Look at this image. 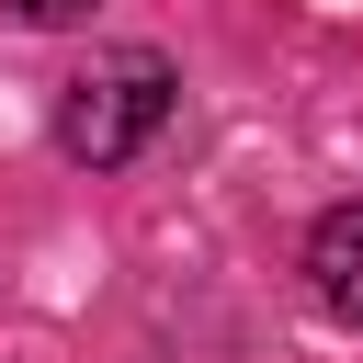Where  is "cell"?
I'll return each instance as SVG.
<instances>
[{
	"label": "cell",
	"mask_w": 363,
	"mask_h": 363,
	"mask_svg": "<svg viewBox=\"0 0 363 363\" xmlns=\"http://www.w3.org/2000/svg\"><path fill=\"white\" fill-rule=\"evenodd\" d=\"M0 11H11V23H79L91 0H0Z\"/></svg>",
	"instance_id": "3"
},
{
	"label": "cell",
	"mask_w": 363,
	"mask_h": 363,
	"mask_svg": "<svg viewBox=\"0 0 363 363\" xmlns=\"http://www.w3.org/2000/svg\"><path fill=\"white\" fill-rule=\"evenodd\" d=\"M306 284H318L329 318L363 329V204H329V216H318V238H306Z\"/></svg>",
	"instance_id": "2"
},
{
	"label": "cell",
	"mask_w": 363,
	"mask_h": 363,
	"mask_svg": "<svg viewBox=\"0 0 363 363\" xmlns=\"http://www.w3.org/2000/svg\"><path fill=\"white\" fill-rule=\"evenodd\" d=\"M159 113H170V68H159L147 45H113V57H91V68L68 79L57 147L91 159V170H113V159H136V147L159 136Z\"/></svg>",
	"instance_id": "1"
}]
</instances>
